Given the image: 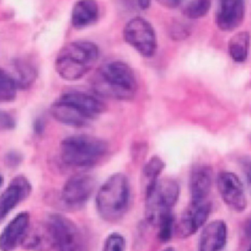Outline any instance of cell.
<instances>
[{"instance_id":"1","label":"cell","mask_w":251,"mask_h":251,"mask_svg":"<svg viewBox=\"0 0 251 251\" xmlns=\"http://www.w3.org/2000/svg\"><path fill=\"white\" fill-rule=\"evenodd\" d=\"M106 105L100 97L81 91L63 93L52 104L50 112L63 125L81 128L104 113Z\"/></svg>"},{"instance_id":"2","label":"cell","mask_w":251,"mask_h":251,"mask_svg":"<svg viewBox=\"0 0 251 251\" xmlns=\"http://www.w3.org/2000/svg\"><path fill=\"white\" fill-rule=\"evenodd\" d=\"M96 95L103 98L127 101L137 93L135 74L128 64L115 60L103 65L92 78Z\"/></svg>"},{"instance_id":"3","label":"cell","mask_w":251,"mask_h":251,"mask_svg":"<svg viewBox=\"0 0 251 251\" xmlns=\"http://www.w3.org/2000/svg\"><path fill=\"white\" fill-rule=\"evenodd\" d=\"M100 57L97 45L90 41H74L63 47L55 60V69L66 81L82 79L93 69Z\"/></svg>"},{"instance_id":"4","label":"cell","mask_w":251,"mask_h":251,"mask_svg":"<svg viewBox=\"0 0 251 251\" xmlns=\"http://www.w3.org/2000/svg\"><path fill=\"white\" fill-rule=\"evenodd\" d=\"M108 151L107 142L88 134L66 137L60 144L62 161L68 166L86 168L101 162Z\"/></svg>"},{"instance_id":"5","label":"cell","mask_w":251,"mask_h":251,"mask_svg":"<svg viewBox=\"0 0 251 251\" xmlns=\"http://www.w3.org/2000/svg\"><path fill=\"white\" fill-rule=\"evenodd\" d=\"M130 185L122 174H113L99 189L96 198L97 211L101 218L109 223L120 221L128 210Z\"/></svg>"},{"instance_id":"6","label":"cell","mask_w":251,"mask_h":251,"mask_svg":"<svg viewBox=\"0 0 251 251\" xmlns=\"http://www.w3.org/2000/svg\"><path fill=\"white\" fill-rule=\"evenodd\" d=\"M179 195V185L171 178L159 179L146 187L145 217L148 223L157 226L164 217L173 213Z\"/></svg>"},{"instance_id":"7","label":"cell","mask_w":251,"mask_h":251,"mask_svg":"<svg viewBox=\"0 0 251 251\" xmlns=\"http://www.w3.org/2000/svg\"><path fill=\"white\" fill-rule=\"evenodd\" d=\"M57 251H85V240L79 227L60 214L50 215L47 221Z\"/></svg>"},{"instance_id":"8","label":"cell","mask_w":251,"mask_h":251,"mask_svg":"<svg viewBox=\"0 0 251 251\" xmlns=\"http://www.w3.org/2000/svg\"><path fill=\"white\" fill-rule=\"evenodd\" d=\"M126 42L140 55L150 58L156 54L157 41L154 29L150 23L141 17L131 19L124 29Z\"/></svg>"},{"instance_id":"9","label":"cell","mask_w":251,"mask_h":251,"mask_svg":"<svg viewBox=\"0 0 251 251\" xmlns=\"http://www.w3.org/2000/svg\"><path fill=\"white\" fill-rule=\"evenodd\" d=\"M217 187L221 199L231 210L238 213L246 210L247 198L238 176L231 171H221L217 177Z\"/></svg>"},{"instance_id":"10","label":"cell","mask_w":251,"mask_h":251,"mask_svg":"<svg viewBox=\"0 0 251 251\" xmlns=\"http://www.w3.org/2000/svg\"><path fill=\"white\" fill-rule=\"evenodd\" d=\"M95 186V179L92 176L85 174L72 176L63 186L62 201L71 209L82 207L92 196Z\"/></svg>"},{"instance_id":"11","label":"cell","mask_w":251,"mask_h":251,"mask_svg":"<svg viewBox=\"0 0 251 251\" xmlns=\"http://www.w3.org/2000/svg\"><path fill=\"white\" fill-rule=\"evenodd\" d=\"M212 211V206L208 201L190 203L184 211L177 227L180 238L186 239L194 235L206 224Z\"/></svg>"},{"instance_id":"12","label":"cell","mask_w":251,"mask_h":251,"mask_svg":"<svg viewBox=\"0 0 251 251\" xmlns=\"http://www.w3.org/2000/svg\"><path fill=\"white\" fill-rule=\"evenodd\" d=\"M246 0H218L215 22L224 32H231L244 21Z\"/></svg>"},{"instance_id":"13","label":"cell","mask_w":251,"mask_h":251,"mask_svg":"<svg viewBox=\"0 0 251 251\" xmlns=\"http://www.w3.org/2000/svg\"><path fill=\"white\" fill-rule=\"evenodd\" d=\"M32 187L27 178L17 176L0 196V224L19 203L27 199Z\"/></svg>"},{"instance_id":"14","label":"cell","mask_w":251,"mask_h":251,"mask_svg":"<svg viewBox=\"0 0 251 251\" xmlns=\"http://www.w3.org/2000/svg\"><path fill=\"white\" fill-rule=\"evenodd\" d=\"M29 215L21 212L3 230L0 235V251H13L22 241L29 227Z\"/></svg>"},{"instance_id":"15","label":"cell","mask_w":251,"mask_h":251,"mask_svg":"<svg viewBox=\"0 0 251 251\" xmlns=\"http://www.w3.org/2000/svg\"><path fill=\"white\" fill-rule=\"evenodd\" d=\"M228 229L222 220H215L202 230L199 240V251H221L227 243Z\"/></svg>"},{"instance_id":"16","label":"cell","mask_w":251,"mask_h":251,"mask_svg":"<svg viewBox=\"0 0 251 251\" xmlns=\"http://www.w3.org/2000/svg\"><path fill=\"white\" fill-rule=\"evenodd\" d=\"M21 246L30 251H50L55 249L48 223H38L29 226Z\"/></svg>"},{"instance_id":"17","label":"cell","mask_w":251,"mask_h":251,"mask_svg":"<svg viewBox=\"0 0 251 251\" xmlns=\"http://www.w3.org/2000/svg\"><path fill=\"white\" fill-rule=\"evenodd\" d=\"M213 171L206 165H199L193 168L190 176V195L192 203L206 201L212 188Z\"/></svg>"},{"instance_id":"18","label":"cell","mask_w":251,"mask_h":251,"mask_svg":"<svg viewBox=\"0 0 251 251\" xmlns=\"http://www.w3.org/2000/svg\"><path fill=\"white\" fill-rule=\"evenodd\" d=\"M100 9L96 0H79L72 10V23L74 27L82 29L97 22Z\"/></svg>"},{"instance_id":"19","label":"cell","mask_w":251,"mask_h":251,"mask_svg":"<svg viewBox=\"0 0 251 251\" xmlns=\"http://www.w3.org/2000/svg\"><path fill=\"white\" fill-rule=\"evenodd\" d=\"M250 47V35L246 31L237 32L233 35L228 42V53L233 61L244 63L249 56Z\"/></svg>"},{"instance_id":"20","label":"cell","mask_w":251,"mask_h":251,"mask_svg":"<svg viewBox=\"0 0 251 251\" xmlns=\"http://www.w3.org/2000/svg\"><path fill=\"white\" fill-rule=\"evenodd\" d=\"M14 73L10 75L19 89H26L33 84L37 77V72L35 68L27 62L16 60L15 63Z\"/></svg>"},{"instance_id":"21","label":"cell","mask_w":251,"mask_h":251,"mask_svg":"<svg viewBox=\"0 0 251 251\" xmlns=\"http://www.w3.org/2000/svg\"><path fill=\"white\" fill-rule=\"evenodd\" d=\"M165 167V162L159 156H153L148 161L143 168V176L147 181L146 187L154 184L159 180V176Z\"/></svg>"},{"instance_id":"22","label":"cell","mask_w":251,"mask_h":251,"mask_svg":"<svg viewBox=\"0 0 251 251\" xmlns=\"http://www.w3.org/2000/svg\"><path fill=\"white\" fill-rule=\"evenodd\" d=\"M17 89L10 74L0 69V102L13 101L16 97Z\"/></svg>"},{"instance_id":"23","label":"cell","mask_w":251,"mask_h":251,"mask_svg":"<svg viewBox=\"0 0 251 251\" xmlns=\"http://www.w3.org/2000/svg\"><path fill=\"white\" fill-rule=\"evenodd\" d=\"M211 4V0H191L184 8V14L190 19H201L209 13Z\"/></svg>"},{"instance_id":"24","label":"cell","mask_w":251,"mask_h":251,"mask_svg":"<svg viewBox=\"0 0 251 251\" xmlns=\"http://www.w3.org/2000/svg\"><path fill=\"white\" fill-rule=\"evenodd\" d=\"M159 228L158 237L162 243H167L171 240L175 228V218L171 213L164 217L157 226Z\"/></svg>"},{"instance_id":"25","label":"cell","mask_w":251,"mask_h":251,"mask_svg":"<svg viewBox=\"0 0 251 251\" xmlns=\"http://www.w3.org/2000/svg\"><path fill=\"white\" fill-rule=\"evenodd\" d=\"M125 240L119 233H113L106 239L102 251H125Z\"/></svg>"},{"instance_id":"26","label":"cell","mask_w":251,"mask_h":251,"mask_svg":"<svg viewBox=\"0 0 251 251\" xmlns=\"http://www.w3.org/2000/svg\"><path fill=\"white\" fill-rule=\"evenodd\" d=\"M242 168L246 176L248 187L251 193V159H244L242 161Z\"/></svg>"},{"instance_id":"27","label":"cell","mask_w":251,"mask_h":251,"mask_svg":"<svg viewBox=\"0 0 251 251\" xmlns=\"http://www.w3.org/2000/svg\"><path fill=\"white\" fill-rule=\"evenodd\" d=\"M14 126L13 119L5 113L0 112V127L4 128H11Z\"/></svg>"},{"instance_id":"28","label":"cell","mask_w":251,"mask_h":251,"mask_svg":"<svg viewBox=\"0 0 251 251\" xmlns=\"http://www.w3.org/2000/svg\"><path fill=\"white\" fill-rule=\"evenodd\" d=\"M159 4L169 8H175L179 6L184 0H156Z\"/></svg>"},{"instance_id":"29","label":"cell","mask_w":251,"mask_h":251,"mask_svg":"<svg viewBox=\"0 0 251 251\" xmlns=\"http://www.w3.org/2000/svg\"><path fill=\"white\" fill-rule=\"evenodd\" d=\"M243 231H244V234L246 235V238L251 241V218H248L245 222Z\"/></svg>"},{"instance_id":"30","label":"cell","mask_w":251,"mask_h":251,"mask_svg":"<svg viewBox=\"0 0 251 251\" xmlns=\"http://www.w3.org/2000/svg\"><path fill=\"white\" fill-rule=\"evenodd\" d=\"M20 160L19 155L16 153H11L7 156V162H10V165H18Z\"/></svg>"},{"instance_id":"31","label":"cell","mask_w":251,"mask_h":251,"mask_svg":"<svg viewBox=\"0 0 251 251\" xmlns=\"http://www.w3.org/2000/svg\"><path fill=\"white\" fill-rule=\"evenodd\" d=\"M137 2H138L139 7L142 10H146L150 7L151 0H137Z\"/></svg>"},{"instance_id":"32","label":"cell","mask_w":251,"mask_h":251,"mask_svg":"<svg viewBox=\"0 0 251 251\" xmlns=\"http://www.w3.org/2000/svg\"><path fill=\"white\" fill-rule=\"evenodd\" d=\"M3 182H4V179H3V176L0 174V188H1V186H2Z\"/></svg>"},{"instance_id":"33","label":"cell","mask_w":251,"mask_h":251,"mask_svg":"<svg viewBox=\"0 0 251 251\" xmlns=\"http://www.w3.org/2000/svg\"><path fill=\"white\" fill-rule=\"evenodd\" d=\"M162 251H176L175 249H174V248H167V249H165V250Z\"/></svg>"},{"instance_id":"34","label":"cell","mask_w":251,"mask_h":251,"mask_svg":"<svg viewBox=\"0 0 251 251\" xmlns=\"http://www.w3.org/2000/svg\"><path fill=\"white\" fill-rule=\"evenodd\" d=\"M247 251H251V246H250V247H249V249H248Z\"/></svg>"}]
</instances>
